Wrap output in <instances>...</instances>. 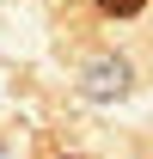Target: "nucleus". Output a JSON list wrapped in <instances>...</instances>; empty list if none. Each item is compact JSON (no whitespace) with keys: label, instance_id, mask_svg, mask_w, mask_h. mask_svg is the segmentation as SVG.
I'll use <instances>...</instances> for the list:
<instances>
[{"label":"nucleus","instance_id":"f257e3e1","mask_svg":"<svg viewBox=\"0 0 153 159\" xmlns=\"http://www.w3.org/2000/svg\"><path fill=\"white\" fill-rule=\"evenodd\" d=\"M147 0H98V12H110V19H135Z\"/></svg>","mask_w":153,"mask_h":159}]
</instances>
